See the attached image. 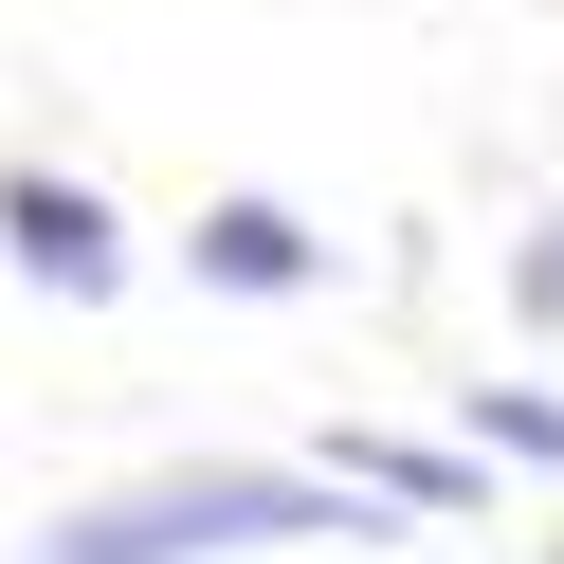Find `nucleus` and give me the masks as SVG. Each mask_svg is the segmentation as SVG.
Masks as SVG:
<instances>
[{
    "label": "nucleus",
    "mask_w": 564,
    "mask_h": 564,
    "mask_svg": "<svg viewBox=\"0 0 564 564\" xmlns=\"http://www.w3.org/2000/svg\"><path fill=\"white\" fill-rule=\"evenodd\" d=\"M328 474H365L382 510H474V455H437V437H346Z\"/></svg>",
    "instance_id": "4"
},
{
    "label": "nucleus",
    "mask_w": 564,
    "mask_h": 564,
    "mask_svg": "<svg viewBox=\"0 0 564 564\" xmlns=\"http://www.w3.org/2000/svg\"><path fill=\"white\" fill-rule=\"evenodd\" d=\"M200 292H310V273H328V237L292 219V200H200Z\"/></svg>",
    "instance_id": "3"
},
{
    "label": "nucleus",
    "mask_w": 564,
    "mask_h": 564,
    "mask_svg": "<svg viewBox=\"0 0 564 564\" xmlns=\"http://www.w3.org/2000/svg\"><path fill=\"white\" fill-rule=\"evenodd\" d=\"M256 546H382L365 474H273V455H200V474H147L110 510L37 528V564H256Z\"/></svg>",
    "instance_id": "1"
},
{
    "label": "nucleus",
    "mask_w": 564,
    "mask_h": 564,
    "mask_svg": "<svg viewBox=\"0 0 564 564\" xmlns=\"http://www.w3.org/2000/svg\"><path fill=\"white\" fill-rule=\"evenodd\" d=\"M0 256H19V273H37V292H128V219H110V200H91V183H55V164H19V183H0Z\"/></svg>",
    "instance_id": "2"
},
{
    "label": "nucleus",
    "mask_w": 564,
    "mask_h": 564,
    "mask_svg": "<svg viewBox=\"0 0 564 564\" xmlns=\"http://www.w3.org/2000/svg\"><path fill=\"white\" fill-rule=\"evenodd\" d=\"M474 455H528V474H564V401H546V382H491V401H474Z\"/></svg>",
    "instance_id": "5"
},
{
    "label": "nucleus",
    "mask_w": 564,
    "mask_h": 564,
    "mask_svg": "<svg viewBox=\"0 0 564 564\" xmlns=\"http://www.w3.org/2000/svg\"><path fill=\"white\" fill-rule=\"evenodd\" d=\"M510 310H528V328H564V219H546V237L510 256Z\"/></svg>",
    "instance_id": "6"
}]
</instances>
